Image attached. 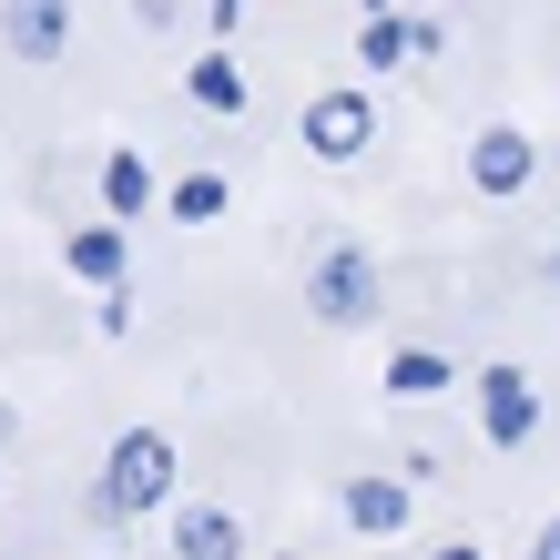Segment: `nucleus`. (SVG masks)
I'll return each mask as SVG.
<instances>
[{"label": "nucleus", "mask_w": 560, "mask_h": 560, "mask_svg": "<svg viewBox=\"0 0 560 560\" xmlns=\"http://www.w3.org/2000/svg\"><path fill=\"white\" fill-rule=\"evenodd\" d=\"M428 42V31H408V21H387V11H368V31H357V61H377V72H387V61H408Z\"/></svg>", "instance_id": "10"}, {"label": "nucleus", "mask_w": 560, "mask_h": 560, "mask_svg": "<svg viewBox=\"0 0 560 560\" xmlns=\"http://www.w3.org/2000/svg\"><path fill=\"white\" fill-rule=\"evenodd\" d=\"M103 194H113V214H143V205H153V174H143V153H113V163H103Z\"/></svg>", "instance_id": "11"}, {"label": "nucleus", "mask_w": 560, "mask_h": 560, "mask_svg": "<svg viewBox=\"0 0 560 560\" xmlns=\"http://www.w3.org/2000/svg\"><path fill=\"white\" fill-rule=\"evenodd\" d=\"M469 174H479V194H520L530 184V133H479V153H469Z\"/></svg>", "instance_id": "6"}, {"label": "nucleus", "mask_w": 560, "mask_h": 560, "mask_svg": "<svg viewBox=\"0 0 560 560\" xmlns=\"http://www.w3.org/2000/svg\"><path fill=\"white\" fill-rule=\"evenodd\" d=\"M163 489H174V448L133 428V439H113V469H103V510H153Z\"/></svg>", "instance_id": "1"}, {"label": "nucleus", "mask_w": 560, "mask_h": 560, "mask_svg": "<svg viewBox=\"0 0 560 560\" xmlns=\"http://www.w3.org/2000/svg\"><path fill=\"white\" fill-rule=\"evenodd\" d=\"M439 560H479V550H439Z\"/></svg>", "instance_id": "16"}, {"label": "nucleus", "mask_w": 560, "mask_h": 560, "mask_svg": "<svg viewBox=\"0 0 560 560\" xmlns=\"http://www.w3.org/2000/svg\"><path fill=\"white\" fill-rule=\"evenodd\" d=\"M194 103H214V113H245V72H235V61H194Z\"/></svg>", "instance_id": "13"}, {"label": "nucleus", "mask_w": 560, "mask_h": 560, "mask_svg": "<svg viewBox=\"0 0 560 560\" xmlns=\"http://www.w3.org/2000/svg\"><path fill=\"white\" fill-rule=\"evenodd\" d=\"M306 306H316L326 326H357V316L377 306V266H368L357 245H347V255H326V266L306 276Z\"/></svg>", "instance_id": "2"}, {"label": "nucleus", "mask_w": 560, "mask_h": 560, "mask_svg": "<svg viewBox=\"0 0 560 560\" xmlns=\"http://www.w3.org/2000/svg\"><path fill=\"white\" fill-rule=\"evenodd\" d=\"M174 214H184V224H214V214H224V184H214V174L174 184Z\"/></svg>", "instance_id": "14"}, {"label": "nucleus", "mask_w": 560, "mask_h": 560, "mask_svg": "<svg viewBox=\"0 0 560 560\" xmlns=\"http://www.w3.org/2000/svg\"><path fill=\"white\" fill-rule=\"evenodd\" d=\"M368 11H387V0H368Z\"/></svg>", "instance_id": "17"}, {"label": "nucleus", "mask_w": 560, "mask_h": 560, "mask_svg": "<svg viewBox=\"0 0 560 560\" xmlns=\"http://www.w3.org/2000/svg\"><path fill=\"white\" fill-rule=\"evenodd\" d=\"M368 133H377V122H368V92H326V103H306V143L326 163H357Z\"/></svg>", "instance_id": "3"}, {"label": "nucleus", "mask_w": 560, "mask_h": 560, "mask_svg": "<svg viewBox=\"0 0 560 560\" xmlns=\"http://www.w3.org/2000/svg\"><path fill=\"white\" fill-rule=\"evenodd\" d=\"M530 560H560V520H550V530H540V550H530Z\"/></svg>", "instance_id": "15"}, {"label": "nucleus", "mask_w": 560, "mask_h": 560, "mask_svg": "<svg viewBox=\"0 0 560 560\" xmlns=\"http://www.w3.org/2000/svg\"><path fill=\"white\" fill-rule=\"evenodd\" d=\"M174 550H184V560H245V530H235V520H224V510H184Z\"/></svg>", "instance_id": "7"}, {"label": "nucleus", "mask_w": 560, "mask_h": 560, "mask_svg": "<svg viewBox=\"0 0 560 560\" xmlns=\"http://www.w3.org/2000/svg\"><path fill=\"white\" fill-rule=\"evenodd\" d=\"M11 51L21 61H61V42H72V0H11Z\"/></svg>", "instance_id": "5"}, {"label": "nucleus", "mask_w": 560, "mask_h": 560, "mask_svg": "<svg viewBox=\"0 0 560 560\" xmlns=\"http://www.w3.org/2000/svg\"><path fill=\"white\" fill-rule=\"evenodd\" d=\"M439 387H448V357H428V347L387 357V398H439Z\"/></svg>", "instance_id": "9"}, {"label": "nucleus", "mask_w": 560, "mask_h": 560, "mask_svg": "<svg viewBox=\"0 0 560 560\" xmlns=\"http://www.w3.org/2000/svg\"><path fill=\"white\" fill-rule=\"evenodd\" d=\"M479 418H489V439H530V428H540V387L520 368H489L479 377Z\"/></svg>", "instance_id": "4"}, {"label": "nucleus", "mask_w": 560, "mask_h": 560, "mask_svg": "<svg viewBox=\"0 0 560 560\" xmlns=\"http://www.w3.org/2000/svg\"><path fill=\"white\" fill-rule=\"evenodd\" d=\"M72 276H92V285H113V276H122V235H113V224L72 235Z\"/></svg>", "instance_id": "12"}, {"label": "nucleus", "mask_w": 560, "mask_h": 560, "mask_svg": "<svg viewBox=\"0 0 560 560\" xmlns=\"http://www.w3.org/2000/svg\"><path fill=\"white\" fill-rule=\"evenodd\" d=\"M347 520H357V530H398V520H408V489L398 479H357L347 489Z\"/></svg>", "instance_id": "8"}]
</instances>
